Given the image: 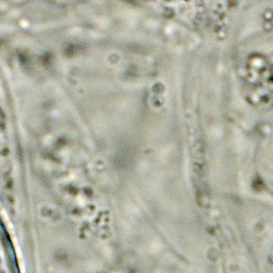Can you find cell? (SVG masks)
Instances as JSON below:
<instances>
[]
</instances>
